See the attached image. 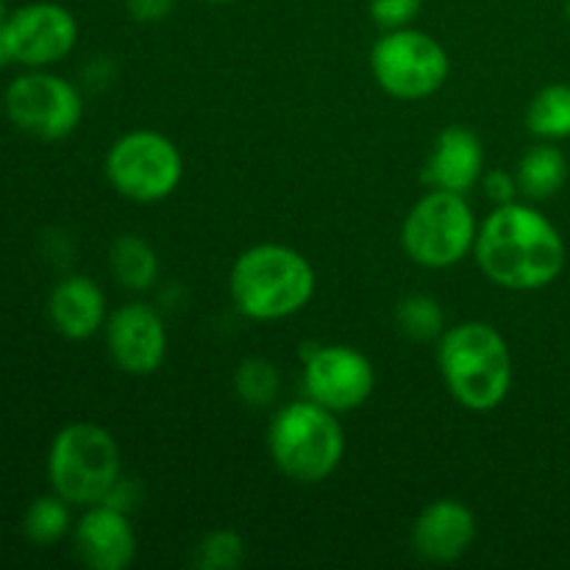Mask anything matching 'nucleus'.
Listing matches in <instances>:
<instances>
[{
	"label": "nucleus",
	"instance_id": "obj_19",
	"mask_svg": "<svg viewBox=\"0 0 570 570\" xmlns=\"http://www.w3.org/2000/svg\"><path fill=\"white\" fill-rule=\"evenodd\" d=\"M527 128L546 142L570 137V83H549L529 100Z\"/></svg>",
	"mask_w": 570,
	"mask_h": 570
},
{
	"label": "nucleus",
	"instance_id": "obj_10",
	"mask_svg": "<svg viewBox=\"0 0 570 570\" xmlns=\"http://www.w3.org/2000/svg\"><path fill=\"white\" fill-rule=\"evenodd\" d=\"M376 390L373 362L354 345H317L304 362V393L315 404L337 412H354Z\"/></svg>",
	"mask_w": 570,
	"mask_h": 570
},
{
	"label": "nucleus",
	"instance_id": "obj_9",
	"mask_svg": "<svg viewBox=\"0 0 570 570\" xmlns=\"http://www.w3.org/2000/svg\"><path fill=\"white\" fill-rule=\"evenodd\" d=\"M6 115L28 137L56 142L81 126L83 98L67 78L48 70H28L6 87Z\"/></svg>",
	"mask_w": 570,
	"mask_h": 570
},
{
	"label": "nucleus",
	"instance_id": "obj_30",
	"mask_svg": "<svg viewBox=\"0 0 570 570\" xmlns=\"http://www.w3.org/2000/svg\"><path fill=\"white\" fill-rule=\"evenodd\" d=\"M568 20H570V6H568Z\"/></svg>",
	"mask_w": 570,
	"mask_h": 570
},
{
	"label": "nucleus",
	"instance_id": "obj_24",
	"mask_svg": "<svg viewBox=\"0 0 570 570\" xmlns=\"http://www.w3.org/2000/svg\"><path fill=\"white\" fill-rule=\"evenodd\" d=\"M423 0H371L367 14L382 31H395V28H410L415 17L421 14Z\"/></svg>",
	"mask_w": 570,
	"mask_h": 570
},
{
	"label": "nucleus",
	"instance_id": "obj_7",
	"mask_svg": "<svg viewBox=\"0 0 570 570\" xmlns=\"http://www.w3.org/2000/svg\"><path fill=\"white\" fill-rule=\"evenodd\" d=\"M111 189L134 204L170 198L184 178V156L170 137L137 128L111 142L104 161Z\"/></svg>",
	"mask_w": 570,
	"mask_h": 570
},
{
	"label": "nucleus",
	"instance_id": "obj_5",
	"mask_svg": "<svg viewBox=\"0 0 570 570\" xmlns=\"http://www.w3.org/2000/svg\"><path fill=\"white\" fill-rule=\"evenodd\" d=\"M48 482L72 507L100 504L120 482V445L109 429L89 421L59 429L48 451Z\"/></svg>",
	"mask_w": 570,
	"mask_h": 570
},
{
	"label": "nucleus",
	"instance_id": "obj_16",
	"mask_svg": "<svg viewBox=\"0 0 570 570\" xmlns=\"http://www.w3.org/2000/svg\"><path fill=\"white\" fill-rule=\"evenodd\" d=\"M48 317L67 340H89L106 326L109 309L100 284L89 276H67L50 289Z\"/></svg>",
	"mask_w": 570,
	"mask_h": 570
},
{
	"label": "nucleus",
	"instance_id": "obj_23",
	"mask_svg": "<svg viewBox=\"0 0 570 570\" xmlns=\"http://www.w3.org/2000/svg\"><path fill=\"white\" fill-rule=\"evenodd\" d=\"M245 562V540L234 529H212L195 546V566L200 570H234Z\"/></svg>",
	"mask_w": 570,
	"mask_h": 570
},
{
	"label": "nucleus",
	"instance_id": "obj_1",
	"mask_svg": "<svg viewBox=\"0 0 570 570\" xmlns=\"http://www.w3.org/2000/svg\"><path fill=\"white\" fill-rule=\"evenodd\" d=\"M473 256L493 284L532 293L557 282L566 267V243L543 212L512 200L495 206L479 226Z\"/></svg>",
	"mask_w": 570,
	"mask_h": 570
},
{
	"label": "nucleus",
	"instance_id": "obj_20",
	"mask_svg": "<svg viewBox=\"0 0 570 570\" xmlns=\"http://www.w3.org/2000/svg\"><path fill=\"white\" fill-rule=\"evenodd\" d=\"M70 507V501L61 499L59 493L39 495L28 504L26 515H22V534L33 546H56L67 534H72Z\"/></svg>",
	"mask_w": 570,
	"mask_h": 570
},
{
	"label": "nucleus",
	"instance_id": "obj_25",
	"mask_svg": "<svg viewBox=\"0 0 570 570\" xmlns=\"http://www.w3.org/2000/svg\"><path fill=\"white\" fill-rule=\"evenodd\" d=\"M482 189L484 195H488L490 200H493L495 206L501 204H512V200H518V181H515V173L504 170V167H493V170H484L482 176Z\"/></svg>",
	"mask_w": 570,
	"mask_h": 570
},
{
	"label": "nucleus",
	"instance_id": "obj_29",
	"mask_svg": "<svg viewBox=\"0 0 570 570\" xmlns=\"http://www.w3.org/2000/svg\"><path fill=\"white\" fill-rule=\"evenodd\" d=\"M206 3H234V0H206Z\"/></svg>",
	"mask_w": 570,
	"mask_h": 570
},
{
	"label": "nucleus",
	"instance_id": "obj_8",
	"mask_svg": "<svg viewBox=\"0 0 570 570\" xmlns=\"http://www.w3.org/2000/svg\"><path fill=\"white\" fill-rule=\"evenodd\" d=\"M371 72L395 100L432 98L449 81V50L426 31L395 28L384 31L371 48Z\"/></svg>",
	"mask_w": 570,
	"mask_h": 570
},
{
	"label": "nucleus",
	"instance_id": "obj_17",
	"mask_svg": "<svg viewBox=\"0 0 570 570\" xmlns=\"http://www.w3.org/2000/svg\"><path fill=\"white\" fill-rule=\"evenodd\" d=\"M518 193L532 204L551 200L568 181V159L557 145L540 142L521 156L515 167Z\"/></svg>",
	"mask_w": 570,
	"mask_h": 570
},
{
	"label": "nucleus",
	"instance_id": "obj_6",
	"mask_svg": "<svg viewBox=\"0 0 570 570\" xmlns=\"http://www.w3.org/2000/svg\"><path fill=\"white\" fill-rule=\"evenodd\" d=\"M476 234L479 223L465 195L429 189L406 212L401 245L415 265L426 271H449L473 254Z\"/></svg>",
	"mask_w": 570,
	"mask_h": 570
},
{
	"label": "nucleus",
	"instance_id": "obj_27",
	"mask_svg": "<svg viewBox=\"0 0 570 570\" xmlns=\"http://www.w3.org/2000/svg\"><path fill=\"white\" fill-rule=\"evenodd\" d=\"M11 61H14V56H11V45H9V39H6L3 28H0V67L11 65Z\"/></svg>",
	"mask_w": 570,
	"mask_h": 570
},
{
	"label": "nucleus",
	"instance_id": "obj_18",
	"mask_svg": "<svg viewBox=\"0 0 570 570\" xmlns=\"http://www.w3.org/2000/svg\"><path fill=\"white\" fill-rule=\"evenodd\" d=\"M111 276L122 289L145 293L159 278V256L156 248L139 234H120L109 248Z\"/></svg>",
	"mask_w": 570,
	"mask_h": 570
},
{
	"label": "nucleus",
	"instance_id": "obj_13",
	"mask_svg": "<svg viewBox=\"0 0 570 570\" xmlns=\"http://www.w3.org/2000/svg\"><path fill=\"white\" fill-rule=\"evenodd\" d=\"M76 557L92 570H126L137 557V534L126 510L111 504L87 507L72 523Z\"/></svg>",
	"mask_w": 570,
	"mask_h": 570
},
{
	"label": "nucleus",
	"instance_id": "obj_21",
	"mask_svg": "<svg viewBox=\"0 0 570 570\" xmlns=\"http://www.w3.org/2000/svg\"><path fill=\"white\" fill-rule=\"evenodd\" d=\"M395 328L412 343H432L445 332V312L438 298L426 293L404 295L395 306Z\"/></svg>",
	"mask_w": 570,
	"mask_h": 570
},
{
	"label": "nucleus",
	"instance_id": "obj_28",
	"mask_svg": "<svg viewBox=\"0 0 570 570\" xmlns=\"http://www.w3.org/2000/svg\"><path fill=\"white\" fill-rule=\"evenodd\" d=\"M6 20H9V14H6V3H3V0H0V28L6 26Z\"/></svg>",
	"mask_w": 570,
	"mask_h": 570
},
{
	"label": "nucleus",
	"instance_id": "obj_22",
	"mask_svg": "<svg viewBox=\"0 0 570 570\" xmlns=\"http://www.w3.org/2000/svg\"><path fill=\"white\" fill-rule=\"evenodd\" d=\"M278 390H282V373L271 360L250 356L234 371V393L254 410L271 406L278 399Z\"/></svg>",
	"mask_w": 570,
	"mask_h": 570
},
{
	"label": "nucleus",
	"instance_id": "obj_15",
	"mask_svg": "<svg viewBox=\"0 0 570 570\" xmlns=\"http://www.w3.org/2000/svg\"><path fill=\"white\" fill-rule=\"evenodd\" d=\"M484 170V145L479 134L451 122L434 137L421 178L429 189L468 195L482 181Z\"/></svg>",
	"mask_w": 570,
	"mask_h": 570
},
{
	"label": "nucleus",
	"instance_id": "obj_11",
	"mask_svg": "<svg viewBox=\"0 0 570 570\" xmlns=\"http://www.w3.org/2000/svg\"><path fill=\"white\" fill-rule=\"evenodd\" d=\"M3 31L14 61L28 70H48L59 65L78 42V22L72 11L48 0L11 11Z\"/></svg>",
	"mask_w": 570,
	"mask_h": 570
},
{
	"label": "nucleus",
	"instance_id": "obj_26",
	"mask_svg": "<svg viewBox=\"0 0 570 570\" xmlns=\"http://www.w3.org/2000/svg\"><path fill=\"white\" fill-rule=\"evenodd\" d=\"M126 9L137 22H159L176 9V0H126Z\"/></svg>",
	"mask_w": 570,
	"mask_h": 570
},
{
	"label": "nucleus",
	"instance_id": "obj_4",
	"mask_svg": "<svg viewBox=\"0 0 570 570\" xmlns=\"http://www.w3.org/2000/svg\"><path fill=\"white\" fill-rule=\"evenodd\" d=\"M267 449L284 476L298 484H317L343 462L345 432L337 412L312 399L293 401L273 415Z\"/></svg>",
	"mask_w": 570,
	"mask_h": 570
},
{
	"label": "nucleus",
	"instance_id": "obj_14",
	"mask_svg": "<svg viewBox=\"0 0 570 570\" xmlns=\"http://www.w3.org/2000/svg\"><path fill=\"white\" fill-rule=\"evenodd\" d=\"M476 540V515L456 499H438L421 510L412 523L410 543L421 560L451 566L462 560Z\"/></svg>",
	"mask_w": 570,
	"mask_h": 570
},
{
	"label": "nucleus",
	"instance_id": "obj_3",
	"mask_svg": "<svg viewBox=\"0 0 570 570\" xmlns=\"http://www.w3.org/2000/svg\"><path fill=\"white\" fill-rule=\"evenodd\" d=\"M438 367L456 404L490 412L512 390V354L504 334L484 321L449 326L438 340Z\"/></svg>",
	"mask_w": 570,
	"mask_h": 570
},
{
	"label": "nucleus",
	"instance_id": "obj_2",
	"mask_svg": "<svg viewBox=\"0 0 570 570\" xmlns=\"http://www.w3.org/2000/svg\"><path fill=\"white\" fill-rule=\"evenodd\" d=\"M317 276L301 250L282 243H259L234 259L228 276L234 309L248 321L276 323L298 315L315 298Z\"/></svg>",
	"mask_w": 570,
	"mask_h": 570
},
{
	"label": "nucleus",
	"instance_id": "obj_12",
	"mask_svg": "<svg viewBox=\"0 0 570 570\" xmlns=\"http://www.w3.org/2000/svg\"><path fill=\"white\" fill-rule=\"evenodd\" d=\"M106 351L128 376H154L167 360V326L150 304H126L109 315L104 326Z\"/></svg>",
	"mask_w": 570,
	"mask_h": 570
}]
</instances>
